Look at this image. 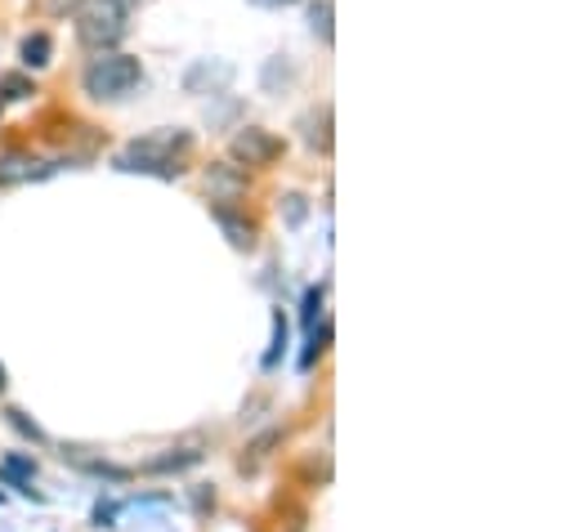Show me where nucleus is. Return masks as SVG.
Returning <instances> with one entry per match:
<instances>
[{
  "label": "nucleus",
  "mask_w": 577,
  "mask_h": 532,
  "mask_svg": "<svg viewBox=\"0 0 577 532\" xmlns=\"http://www.w3.org/2000/svg\"><path fill=\"white\" fill-rule=\"evenodd\" d=\"M287 153V144L274 135V130H265V125H237V135L229 140V157L237 162V166H274L278 157Z\"/></svg>",
  "instance_id": "20e7f679"
},
{
  "label": "nucleus",
  "mask_w": 577,
  "mask_h": 532,
  "mask_svg": "<svg viewBox=\"0 0 577 532\" xmlns=\"http://www.w3.org/2000/svg\"><path fill=\"white\" fill-rule=\"evenodd\" d=\"M282 215H287V224H291V229H300V224H304V215H309V202H304L300 192H287V197H282Z\"/></svg>",
  "instance_id": "412c9836"
},
{
  "label": "nucleus",
  "mask_w": 577,
  "mask_h": 532,
  "mask_svg": "<svg viewBox=\"0 0 577 532\" xmlns=\"http://www.w3.org/2000/svg\"><path fill=\"white\" fill-rule=\"evenodd\" d=\"M287 345H291V322H287V313H282V309H274V341H269V350H265L260 367H265V372H274V367L282 363Z\"/></svg>",
  "instance_id": "2eb2a0df"
},
{
  "label": "nucleus",
  "mask_w": 577,
  "mask_h": 532,
  "mask_svg": "<svg viewBox=\"0 0 577 532\" xmlns=\"http://www.w3.org/2000/svg\"><path fill=\"white\" fill-rule=\"evenodd\" d=\"M192 153V130L179 125H162L153 135L125 144L116 153V170L121 175H153V179H179L184 175V157Z\"/></svg>",
  "instance_id": "f257e3e1"
},
{
  "label": "nucleus",
  "mask_w": 577,
  "mask_h": 532,
  "mask_svg": "<svg viewBox=\"0 0 577 532\" xmlns=\"http://www.w3.org/2000/svg\"><path fill=\"white\" fill-rule=\"evenodd\" d=\"M0 506H5V492H0Z\"/></svg>",
  "instance_id": "bb28decb"
},
{
  "label": "nucleus",
  "mask_w": 577,
  "mask_h": 532,
  "mask_svg": "<svg viewBox=\"0 0 577 532\" xmlns=\"http://www.w3.org/2000/svg\"><path fill=\"white\" fill-rule=\"evenodd\" d=\"M86 5V0H36V14H45V19H68V14H77Z\"/></svg>",
  "instance_id": "aec40b11"
},
{
  "label": "nucleus",
  "mask_w": 577,
  "mask_h": 532,
  "mask_svg": "<svg viewBox=\"0 0 577 532\" xmlns=\"http://www.w3.org/2000/svg\"><path fill=\"white\" fill-rule=\"evenodd\" d=\"M323 300H328V287H309V291L300 296V322H304V326L318 322V313H323Z\"/></svg>",
  "instance_id": "a211bd4d"
},
{
  "label": "nucleus",
  "mask_w": 577,
  "mask_h": 532,
  "mask_svg": "<svg viewBox=\"0 0 577 532\" xmlns=\"http://www.w3.org/2000/svg\"><path fill=\"white\" fill-rule=\"evenodd\" d=\"M131 32V10L116 5V0H86L77 10V41L95 54L103 49H116Z\"/></svg>",
  "instance_id": "7ed1b4c3"
},
{
  "label": "nucleus",
  "mask_w": 577,
  "mask_h": 532,
  "mask_svg": "<svg viewBox=\"0 0 577 532\" xmlns=\"http://www.w3.org/2000/svg\"><path fill=\"white\" fill-rule=\"evenodd\" d=\"M58 166L54 162H41L23 148H10L0 153V188H19V184H36V179H49Z\"/></svg>",
  "instance_id": "39448f33"
},
{
  "label": "nucleus",
  "mask_w": 577,
  "mask_h": 532,
  "mask_svg": "<svg viewBox=\"0 0 577 532\" xmlns=\"http://www.w3.org/2000/svg\"><path fill=\"white\" fill-rule=\"evenodd\" d=\"M32 95H36V81L27 73H5V77H0V99H5V103H23Z\"/></svg>",
  "instance_id": "dca6fc26"
},
{
  "label": "nucleus",
  "mask_w": 577,
  "mask_h": 532,
  "mask_svg": "<svg viewBox=\"0 0 577 532\" xmlns=\"http://www.w3.org/2000/svg\"><path fill=\"white\" fill-rule=\"evenodd\" d=\"M328 350H332V318H323V322L309 326V341H304V350H300V372H313V363L323 358Z\"/></svg>",
  "instance_id": "4468645a"
},
{
  "label": "nucleus",
  "mask_w": 577,
  "mask_h": 532,
  "mask_svg": "<svg viewBox=\"0 0 577 532\" xmlns=\"http://www.w3.org/2000/svg\"><path fill=\"white\" fill-rule=\"evenodd\" d=\"M140 81H144V63L135 54H116V49L95 54L81 73V90L99 103H116L125 95H135Z\"/></svg>",
  "instance_id": "f03ea898"
},
{
  "label": "nucleus",
  "mask_w": 577,
  "mask_h": 532,
  "mask_svg": "<svg viewBox=\"0 0 577 532\" xmlns=\"http://www.w3.org/2000/svg\"><path fill=\"white\" fill-rule=\"evenodd\" d=\"M116 5H125V10H131V5H140V0H116Z\"/></svg>",
  "instance_id": "b1692460"
},
{
  "label": "nucleus",
  "mask_w": 577,
  "mask_h": 532,
  "mask_svg": "<svg viewBox=\"0 0 577 532\" xmlns=\"http://www.w3.org/2000/svg\"><path fill=\"white\" fill-rule=\"evenodd\" d=\"M309 23H313L318 36L332 45V0H313V5H309Z\"/></svg>",
  "instance_id": "6ab92c4d"
},
{
  "label": "nucleus",
  "mask_w": 577,
  "mask_h": 532,
  "mask_svg": "<svg viewBox=\"0 0 577 532\" xmlns=\"http://www.w3.org/2000/svg\"><path fill=\"white\" fill-rule=\"evenodd\" d=\"M192 510H198V519H207L215 510V484H198V488H192Z\"/></svg>",
  "instance_id": "4be33fe9"
},
{
  "label": "nucleus",
  "mask_w": 577,
  "mask_h": 532,
  "mask_svg": "<svg viewBox=\"0 0 577 532\" xmlns=\"http://www.w3.org/2000/svg\"><path fill=\"white\" fill-rule=\"evenodd\" d=\"M63 461H73L81 475H95V479H108V484H131V479H135V470H131V465H112V461H99V456L63 452Z\"/></svg>",
  "instance_id": "9b49d317"
},
{
  "label": "nucleus",
  "mask_w": 577,
  "mask_h": 532,
  "mask_svg": "<svg viewBox=\"0 0 577 532\" xmlns=\"http://www.w3.org/2000/svg\"><path fill=\"white\" fill-rule=\"evenodd\" d=\"M19 58H23V68H27V73L49 68V58H54V41H49V32H27L23 45H19Z\"/></svg>",
  "instance_id": "ddd939ff"
},
{
  "label": "nucleus",
  "mask_w": 577,
  "mask_h": 532,
  "mask_svg": "<svg viewBox=\"0 0 577 532\" xmlns=\"http://www.w3.org/2000/svg\"><path fill=\"white\" fill-rule=\"evenodd\" d=\"M300 135H304V144L313 148V153H332V103H318V108H309L304 117H300Z\"/></svg>",
  "instance_id": "9d476101"
},
{
  "label": "nucleus",
  "mask_w": 577,
  "mask_h": 532,
  "mask_svg": "<svg viewBox=\"0 0 577 532\" xmlns=\"http://www.w3.org/2000/svg\"><path fill=\"white\" fill-rule=\"evenodd\" d=\"M207 188H211V202H237V197H246V166L211 162L207 166Z\"/></svg>",
  "instance_id": "6e6552de"
},
{
  "label": "nucleus",
  "mask_w": 577,
  "mask_h": 532,
  "mask_svg": "<svg viewBox=\"0 0 577 532\" xmlns=\"http://www.w3.org/2000/svg\"><path fill=\"white\" fill-rule=\"evenodd\" d=\"M0 389H5V367H0Z\"/></svg>",
  "instance_id": "a878e982"
},
{
  "label": "nucleus",
  "mask_w": 577,
  "mask_h": 532,
  "mask_svg": "<svg viewBox=\"0 0 577 532\" xmlns=\"http://www.w3.org/2000/svg\"><path fill=\"white\" fill-rule=\"evenodd\" d=\"M282 439H287V430H282V425H274V430H265V434H255V439H251V443L242 447V461H237V470H242V475H251L255 465H260V461H265V456H269V452H274V447H278Z\"/></svg>",
  "instance_id": "f8f14e48"
},
{
  "label": "nucleus",
  "mask_w": 577,
  "mask_h": 532,
  "mask_svg": "<svg viewBox=\"0 0 577 532\" xmlns=\"http://www.w3.org/2000/svg\"><path fill=\"white\" fill-rule=\"evenodd\" d=\"M229 81H233V63H220V58H198L192 68L184 73V90L188 95H220V90H229Z\"/></svg>",
  "instance_id": "0eeeda50"
},
{
  "label": "nucleus",
  "mask_w": 577,
  "mask_h": 532,
  "mask_svg": "<svg viewBox=\"0 0 577 532\" xmlns=\"http://www.w3.org/2000/svg\"><path fill=\"white\" fill-rule=\"evenodd\" d=\"M121 519V501H99L95 506V528H116Z\"/></svg>",
  "instance_id": "5701e85b"
},
{
  "label": "nucleus",
  "mask_w": 577,
  "mask_h": 532,
  "mask_svg": "<svg viewBox=\"0 0 577 532\" xmlns=\"http://www.w3.org/2000/svg\"><path fill=\"white\" fill-rule=\"evenodd\" d=\"M5 421H10V425H14L19 434H23V439H32L36 447H45V443H49V434H45V430H41V425H36V421H32L27 412H19V408H10V412H5Z\"/></svg>",
  "instance_id": "f3484780"
},
{
  "label": "nucleus",
  "mask_w": 577,
  "mask_h": 532,
  "mask_svg": "<svg viewBox=\"0 0 577 532\" xmlns=\"http://www.w3.org/2000/svg\"><path fill=\"white\" fill-rule=\"evenodd\" d=\"M202 461H207V452L198 443H184V447H166V452L148 456L144 470L148 475H184V470H192V465H202Z\"/></svg>",
  "instance_id": "1a4fd4ad"
},
{
  "label": "nucleus",
  "mask_w": 577,
  "mask_h": 532,
  "mask_svg": "<svg viewBox=\"0 0 577 532\" xmlns=\"http://www.w3.org/2000/svg\"><path fill=\"white\" fill-rule=\"evenodd\" d=\"M211 220L220 224V233L229 237L233 251H255V237H260V229H255V220L246 211H237L233 202H211Z\"/></svg>",
  "instance_id": "423d86ee"
},
{
  "label": "nucleus",
  "mask_w": 577,
  "mask_h": 532,
  "mask_svg": "<svg viewBox=\"0 0 577 532\" xmlns=\"http://www.w3.org/2000/svg\"><path fill=\"white\" fill-rule=\"evenodd\" d=\"M265 5H291V0H265Z\"/></svg>",
  "instance_id": "393cba45"
}]
</instances>
